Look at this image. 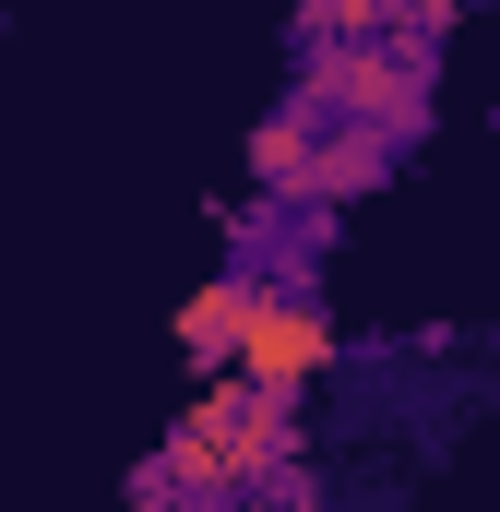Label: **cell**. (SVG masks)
<instances>
[{
  "label": "cell",
  "instance_id": "1",
  "mask_svg": "<svg viewBox=\"0 0 500 512\" xmlns=\"http://www.w3.org/2000/svg\"><path fill=\"white\" fill-rule=\"evenodd\" d=\"M298 405L310 393H274V382H239V370H203V393H191V417L155 441V489L167 501H191V512H215V501H250L274 465H298Z\"/></svg>",
  "mask_w": 500,
  "mask_h": 512
},
{
  "label": "cell",
  "instance_id": "2",
  "mask_svg": "<svg viewBox=\"0 0 500 512\" xmlns=\"http://www.w3.org/2000/svg\"><path fill=\"white\" fill-rule=\"evenodd\" d=\"M298 96L346 131H381V143H417L429 131V72H417V36H381V48H310Z\"/></svg>",
  "mask_w": 500,
  "mask_h": 512
},
{
  "label": "cell",
  "instance_id": "3",
  "mask_svg": "<svg viewBox=\"0 0 500 512\" xmlns=\"http://www.w3.org/2000/svg\"><path fill=\"white\" fill-rule=\"evenodd\" d=\"M334 358H346L334 298L286 274V286H262V310H250V334H239V358H227V370H239V382H274V393H310Z\"/></svg>",
  "mask_w": 500,
  "mask_h": 512
},
{
  "label": "cell",
  "instance_id": "4",
  "mask_svg": "<svg viewBox=\"0 0 500 512\" xmlns=\"http://www.w3.org/2000/svg\"><path fill=\"white\" fill-rule=\"evenodd\" d=\"M250 310H262V274H215V286L179 310V358H191V370H227L239 334H250Z\"/></svg>",
  "mask_w": 500,
  "mask_h": 512
},
{
  "label": "cell",
  "instance_id": "5",
  "mask_svg": "<svg viewBox=\"0 0 500 512\" xmlns=\"http://www.w3.org/2000/svg\"><path fill=\"white\" fill-rule=\"evenodd\" d=\"M322 108H310V96H286V108H274V120L250 131V179H262V191H286V203H298V179H310V155H322Z\"/></svg>",
  "mask_w": 500,
  "mask_h": 512
},
{
  "label": "cell",
  "instance_id": "6",
  "mask_svg": "<svg viewBox=\"0 0 500 512\" xmlns=\"http://www.w3.org/2000/svg\"><path fill=\"white\" fill-rule=\"evenodd\" d=\"M381 167H393V143H381V131H322V155H310V179H298V203H322V215H334V203H358V191H370Z\"/></svg>",
  "mask_w": 500,
  "mask_h": 512
},
{
  "label": "cell",
  "instance_id": "7",
  "mask_svg": "<svg viewBox=\"0 0 500 512\" xmlns=\"http://www.w3.org/2000/svg\"><path fill=\"white\" fill-rule=\"evenodd\" d=\"M298 36L310 48H381V36H417V0H298Z\"/></svg>",
  "mask_w": 500,
  "mask_h": 512
},
{
  "label": "cell",
  "instance_id": "8",
  "mask_svg": "<svg viewBox=\"0 0 500 512\" xmlns=\"http://www.w3.org/2000/svg\"><path fill=\"white\" fill-rule=\"evenodd\" d=\"M465 12H477V0H417V36H453Z\"/></svg>",
  "mask_w": 500,
  "mask_h": 512
},
{
  "label": "cell",
  "instance_id": "9",
  "mask_svg": "<svg viewBox=\"0 0 500 512\" xmlns=\"http://www.w3.org/2000/svg\"><path fill=\"white\" fill-rule=\"evenodd\" d=\"M215 512H262V501H215Z\"/></svg>",
  "mask_w": 500,
  "mask_h": 512
}]
</instances>
